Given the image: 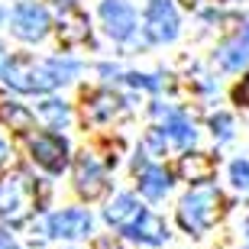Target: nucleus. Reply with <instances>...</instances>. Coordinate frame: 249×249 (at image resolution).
I'll return each instance as SVG.
<instances>
[{
	"label": "nucleus",
	"instance_id": "1",
	"mask_svg": "<svg viewBox=\"0 0 249 249\" xmlns=\"http://www.w3.org/2000/svg\"><path fill=\"white\" fill-rule=\"evenodd\" d=\"M74 74H78V62H71V58L36 62V58H29V55H17V58H7L3 68H0V78H3L10 88L26 91V94L52 91V88H58L62 81H68Z\"/></svg>",
	"mask_w": 249,
	"mask_h": 249
},
{
	"label": "nucleus",
	"instance_id": "2",
	"mask_svg": "<svg viewBox=\"0 0 249 249\" xmlns=\"http://www.w3.org/2000/svg\"><path fill=\"white\" fill-rule=\"evenodd\" d=\"M36 211V181L26 172H10L0 178V217L10 223H23Z\"/></svg>",
	"mask_w": 249,
	"mask_h": 249
},
{
	"label": "nucleus",
	"instance_id": "3",
	"mask_svg": "<svg viewBox=\"0 0 249 249\" xmlns=\"http://www.w3.org/2000/svg\"><path fill=\"white\" fill-rule=\"evenodd\" d=\"M220 191H213V188H204V191H191L181 201L178 207V220L185 227L188 233H204L217 220V213H220Z\"/></svg>",
	"mask_w": 249,
	"mask_h": 249
},
{
	"label": "nucleus",
	"instance_id": "4",
	"mask_svg": "<svg viewBox=\"0 0 249 249\" xmlns=\"http://www.w3.org/2000/svg\"><path fill=\"white\" fill-rule=\"evenodd\" d=\"M146 33L152 42H172L178 36V13L172 7V0H149Z\"/></svg>",
	"mask_w": 249,
	"mask_h": 249
},
{
	"label": "nucleus",
	"instance_id": "5",
	"mask_svg": "<svg viewBox=\"0 0 249 249\" xmlns=\"http://www.w3.org/2000/svg\"><path fill=\"white\" fill-rule=\"evenodd\" d=\"M13 33L26 42H39L49 33V13L39 3H19L13 10Z\"/></svg>",
	"mask_w": 249,
	"mask_h": 249
},
{
	"label": "nucleus",
	"instance_id": "6",
	"mask_svg": "<svg viewBox=\"0 0 249 249\" xmlns=\"http://www.w3.org/2000/svg\"><path fill=\"white\" fill-rule=\"evenodd\" d=\"M74 181H78V191H81L88 201H94V197H101V194L107 191V172L101 168V162H97L91 152H84V156L78 159Z\"/></svg>",
	"mask_w": 249,
	"mask_h": 249
},
{
	"label": "nucleus",
	"instance_id": "7",
	"mask_svg": "<svg viewBox=\"0 0 249 249\" xmlns=\"http://www.w3.org/2000/svg\"><path fill=\"white\" fill-rule=\"evenodd\" d=\"M101 19L113 39H129L133 29H136V13H133V7H129L126 0H104Z\"/></svg>",
	"mask_w": 249,
	"mask_h": 249
},
{
	"label": "nucleus",
	"instance_id": "8",
	"mask_svg": "<svg viewBox=\"0 0 249 249\" xmlns=\"http://www.w3.org/2000/svg\"><path fill=\"white\" fill-rule=\"evenodd\" d=\"M58 10V36L62 42L74 46V42H84L88 39V17L74 7V0H52Z\"/></svg>",
	"mask_w": 249,
	"mask_h": 249
},
{
	"label": "nucleus",
	"instance_id": "9",
	"mask_svg": "<svg viewBox=\"0 0 249 249\" xmlns=\"http://www.w3.org/2000/svg\"><path fill=\"white\" fill-rule=\"evenodd\" d=\"M33 159H36L42 168H49V172H62V168L68 165V146H65L62 136L42 133V136L33 139Z\"/></svg>",
	"mask_w": 249,
	"mask_h": 249
},
{
	"label": "nucleus",
	"instance_id": "10",
	"mask_svg": "<svg viewBox=\"0 0 249 249\" xmlns=\"http://www.w3.org/2000/svg\"><path fill=\"white\" fill-rule=\"evenodd\" d=\"M49 233H52V236H65V240L84 236V233H91V213L81 211V207L58 211V213L49 217Z\"/></svg>",
	"mask_w": 249,
	"mask_h": 249
},
{
	"label": "nucleus",
	"instance_id": "11",
	"mask_svg": "<svg viewBox=\"0 0 249 249\" xmlns=\"http://www.w3.org/2000/svg\"><path fill=\"white\" fill-rule=\"evenodd\" d=\"M142 217H146V207H139V201L133 197V194H120V197L107 207V220L123 233H129Z\"/></svg>",
	"mask_w": 249,
	"mask_h": 249
},
{
	"label": "nucleus",
	"instance_id": "12",
	"mask_svg": "<svg viewBox=\"0 0 249 249\" xmlns=\"http://www.w3.org/2000/svg\"><path fill=\"white\" fill-rule=\"evenodd\" d=\"M136 172H139V191L146 194L149 201H159V197L168 191V185H172V178H168L165 168L146 165L142 159H136Z\"/></svg>",
	"mask_w": 249,
	"mask_h": 249
},
{
	"label": "nucleus",
	"instance_id": "13",
	"mask_svg": "<svg viewBox=\"0 0 249 249\" xmlns=\"http://www.w3.org/2000/svg\"><path fill=\"white\" fill-rule=\"evenodd\" d=\"M213 172H217V162L211 156H204V152H191V156L181 159V175L194 185H201V181H211Z\"/></svg>",
	"mask_w": 249,
	"mask_h": 249
},
{
	"label": "nucleus",
	"instance_id": "14",
	"mask_svg": "<svg viewBox=\"0 0 249 249\" xmlns=\"http://www.w3.org/2000/svg\"><path fill=\"white\" fill-rule=\"evenodd\" d=\"M246 58H249V19H246V26H243L240 36L230 39V42L220 49V65L233 71V68H243Z\"/></svg>",
	"mask_w": 249,
	"mask_h": 249
},
{
	"label": "nucleus",
	"instance_id": "15",
	"mask_svg": "<svg viewBox=\"0 0 249 249\" xmlns=\"http://www.w3.org/2000/svg\"><path fill=\"white\" fill-rule=\"evenodd\" d=\"M126 236H133V240H142V243H165L168 230H165V223L159 220V217H152V213L146 211V217L133 227V230L126 233Z\"/></svg>",
	"mask_w": 249,
	"mask_h": 249
},
{
	"label": "nucleus",
	"instance_id": "16",
	"mask_svg": "<svg viewBox=\"0 0 249 249\" xmlns=\"http://www.w3.org/2000/svg\"><path fill=\"white\" fill-rule=\"evenodd\" d=\"M165 129L172 133V139H175L181 149H188L194 142V126L188 123L185 113H168V117H165Z\"/></svg>",
	"mask_w": 249,
	"mask_h": 249
},
{
	"label": "nucleus",
	"instance_id": "17",
	"mask_svg": "<svg viewBox=\"0 0 249 249\" xmlns=\"http://www.w3.org/2000/svg\"><path fill=\"white\" fill-rule=\"evenodd\" d=\"M117 97L113 94H97L91 104H88V117L91 120H104V117H110V113H117Z\"/></svg>",
	"mask_w": 249,
	"mask_h": 249
},
{
	"label": "nucleus",
	"instance_id": "18",
	"mask_svg": "<svg viewBox=\"0 0 249 249\" xmlns=\"http://www.w3.org/2000/svg\"><path fill=\"white\" fill-rule=\"evenodd\" d=\"M39 113L46 117L52 126H65V123L71 120V113H68V107H65L62 101H46V104H39Z\"/></svg>",
	"mask_w": 249,
	"mask_h": 249
},
{
	"label": "nucleus",
	"instance_id": "19",
	"mask_svg": "<svg viewBox=\"0 0 249 249\" xmlns=\"http://www.w3.org/2000/svg\"><path fill=\"white\" fill-rule=\"evenodd\" d=\"M230 181L236 188H249V159H236L230 165Z\"/></svg>",
	"mask_w": 249,
	"mask_h": 249
},
{
	"label": "nucleus",
	"instance_id": "20",
	"mask_svg": "<svg viewBox=\"0 0 249 249\" xmlns=\"http://www.w3.org/2000/svg\"><path fill=\"white\" fill-rule=\"evenodd\" d=\"M3 117H7V120L13 123L17 129H29V123H33V117H29L23 107H7V110H3Z\"/></svg>",
	"mask_w": 249,
	"mask_h": 249
},
{
	"label": "nucleus",
	"instance_id": "21",
	"mask_svg": "<svg viewBox=\"0 0 249 249\" xmlns=\"http://www.w3.org/2000/svg\"><path fill=\"white\" fill-rule=\"evenodd\" d=\"M211 126H213V136L230 139V126H233V120L227 117V113H220V117H213V120H211Z\"/></svg>",
	"mask_w": 249,
	"mask_h": 249
},
{
	"label": "nucleus",
	"instance_id": "22",
	"mask_svg": "<svg viewBox=\"0 0 249 249\" xmlns=\"http://www.w3.org/2000/svg\"><path fill=\"white\" fill-rule=\"evenodd\" d=\"M236 101H240V104H246V107H249V74L243 78V84H240V88H236Z\"/></svg>",
	"mask_w": 249,
	"mask_h": 249
},
{
	"label": "nucleus",
	"instance_id": "23",
	"mask_svg": "<svg viewBox=\"0 0 249 249\" xmlns=\"http://www.w3.org/2000/svg\"><path fill=\"white\" fill-rule=\"evenodd\" d=\"M0 249H19V246H17L13 240H10L7 233H0Z\"/></svg>",
	"mask_w": 249,
	"mask_h": 249
},
{
	"label": "nucleus",
	"instance_id": "24",
	"mask_svg": "<svg viewBox=\"0 0 249 249\" xmlns=\"http://www.w3.org/2000/svg\"><path fill=\"white\" fill-rule=\"evenodd\" d=\"M97 249H120L113 240H97Z\"/></svg>",
	"mask_w": 249,
	"mask_h": 249
},
{
	"label": "nucleus",
	"instance_id": "25",
	"mask_svg": "<svg viewBox=\"0 0 249 249\" xmlns=\"http://www.w3.org/2000/svg\"><path fill=\"white\" fill-rule=\"evenodd\" d=\"M3 62H7V52H0V68H3Z\"/></svg>",
	"mask_w": 249,
	"mask_h": 249
},
{
	"label": "nucleus",
	"instance_id": "26",
	"mask_svg": "<svg viewBox=\"0 0 249 249\" xmlns=\"http://www.w3.org/2000/svg\"><path fill=\"white\" fill-rule=\"evenodd\" d=\"M246 236H249V220H246Z\"/></svg>",
	"mask_w": 249,
	"mask_h": 249
},
{
	"label": "nucleus",
	"instance_id": "27",
	"mask_svg": "<svg viewBox=\"0 0 249 249\" xmlns=\"http://www.w3.org/2000/svg\"><path fill=\"white\" fill-rule=\"evenodd\" d=\"M0 156H3V142H0Z\"/></svg>",
	"mask_w": 249,
	"mask_h": 249
}]
</instances>
